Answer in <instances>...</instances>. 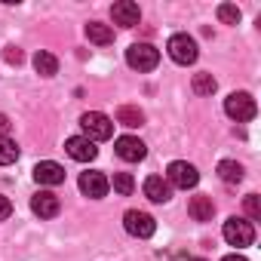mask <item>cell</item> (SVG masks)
Wrapping results in <instances>:
<instances>
[{
    "instance_id": "obj_1",
    "label": "cell",
    "mask_w": 261,
    "mask_h": 261,
    "mask_svg": "<svg viewBox=\"0 0 261 261\" xmlns=\"http://www.w3.org/2000/svg\"><path fill=\"white\" fill-rule=\"evenodd\" d=\"M80 126H83V133L89 142H108L114 136V120L101 111H86L80 117Z\"/></svg>"
},
{
    "instance_id": "obj_2",
    "label": "cell",
    "mask_w": 261,
    "mask_h": 261,
    "mask_svg": "<svg viewBox=\"0 0 261 261\" xmlns=\"http://www.w3.org/2000/svg\"><path fill=\"white\" fill-rule=\"evenodd\" d=\"M166 53H169V59H172L175 65H194L197 56H200L197 40H194L191 34H172L169 43H166Z\"/></svg>"
},
{
    "instance_id": "obj_3",
    "label": "cell",
    "mask_w": 261,
    "mask_h": 261,
    "mask_svg": "<svg viewBox=\"0 0 261 261\" xmlns=\"http://www.w3.org/2000/svg\"><path fill=\"white\" fill-rule=\"evenodd\" d=\"M126 65L136 71H154L160 65V49L151 43H133L126 49Z\"/></svg>"
},
{
    "instance_id": "obj_4",
    "label": "cell",
    "mask_w": 261,
    "mask_h": 261,
    "mask_svg": "<svg viewBox=\"0 0 261 261\" xmlns=\"http://www.w3.org/2000/svg\"><path fill=\"white\" fill-rule=\"evenodd\" d=\"M224 114L230 120H237V123H246V120H252L258 114V105H255V98L249 92H230L224 98Z\"/></svg>"
},
{
    "instance_id": "obj_5",
    "label": "cell",
    "mask_w": 261,
    "mask_h": 261,
    "mask_svg": "<svg viewBox=\"0 0 261 261\" xmlns=\"http://www.w3.org/2000/svg\"><path fill=\"white\" fill-rule=\"evenodd\" d=\"M224 240L230 243V246H237V249H243V246H252L255 243V227H252V221H246V218H227L224 221Z\"/></svg>"
},
{
    "instance_id": "obj_6",
    "label": "cell",
    "mask_w": 261,
    "mask_h": 261,
    "mask_svg": "<svg viewBox=\"0 0 261 261\" xmlns=\"http://www.w3.org/2000/svg\"><path fill=\"white\" fill-rule=\"evenodd\" d=\"M123 227H126V233H129V237L148 240V237H154V230H157V221H154V218H151L148 212L129 209V212L123 215Z\"/></svg>"
},
{
    "instance_id": "obj_7",
    "label": "cell",
    "mask_w": 261,
    "mask_h": 261,
    "mask_svg": "<svg viewBox=\"0 0 261 261\" xmlns=\"http://www.w3.org/2000/svg\"><path fill=\"white\" fill-rule=\"evenodd\" d=\"M166 181H169V188L191 191V188H197V181H200V172H197L191 163H185V160H175V163H169V169H166Z\"/></svg>"
},
{
    "instance_id": "obj_8",
    "label": "cell",
    "mask_w": 261,
    "mask_h": 261,
    "mask_svg": "<svg viewBox=\"0 0 261 261\" xmlns=\"http://www.w3.org/2000/svg\"><path fill=\"white\" fill-rule=\"evenodd\" d=\"M114 151H117V157H120V160H126V163H139V160H145V157H148L145 142H142V139H136V136H120V139L114 142Z\"/></svg>"
},
{
    "instance_id": "obj_9",
    "label": "cell",
    "mask_w": 261,
    "mask_h": 261,
    "mask_svg": "<svg viewBox=\"0 0 261 261\" xmlns=\"http://www.w3.org/2000/svg\"><path fill=\"white\" fill-rule=\"evenodd\" d=\"M111 16L120 28H136L142 22V10L139 4H133V0H117V4L111 7Z\"/></svg>"
},
{
    "instance_id": "obj_10",
    "label": "cell",
    "mask_w": 261,
    "mask_h": 261,
    "mask_svg": "<svg viewBox=\"0 0 261 261\" xmlns=\"http://www.w3.org/2000/svg\"><path fill=\"white\" fill-rule=\"evenodd\" d=\"M65 151H68V157L77 160V163H89V160H95V154H98L95 142H89L86 136H71V139L65 142Z\"/></svg>"
},
{
    "instance_id": "obj_11",
    "label": "cell",
    "mask_w": 261,
    "mask_h": 261,
    "mask_svg": "<svg viewBox=\"0 0 261 261\" xmlns=\"http://www.w3.org/2000/svg\"><path fill=\"white\" fill-rule=\"evenodd\" d=\"M34 178H37V185L56 188V185L65 181V166H59L56 160H40V163L34 166Z\"/></svg>"
},
{
    "instance_id": "obj_12",
    "label": "cell",
    "mask_w": 261,
    "mask_h": 261,
    "mask_svg": "<svg viewBox=\"0 0 261 261\" xmlns=\"http://www.w3.org/2000/svg\"><path fill=\"white\" fill-rule=\"evenodd\" d=\"M108 188H111V181H108L101 172H83V175H80V191H83L89 200H101V197L108 194Z\"/></svg>"
},
{
    "instance_id": "obj_13",
    "label": "cell",
    "mask_w": 261,
    "mask_h": 261,
    "mask_svg": "<svg viewBox=\"0 0 261 261\" xmlns=\"http://www.w3.org/2000/svg\"><path fill=\"white\" fill-rule=\"evenodd\" d=\"M31 209H34V215H40V218H56V215H59V197H56L53 191H37V194L31 197Z\"/></svg>"
},
{
    "instance_id": "obj_14",
    "label": "cell",
    "mask_w": 261,
    "mask_h": 261,
    "mask_svg": "<svg viewBox=\"0 0 261 261\" xmlns=\"http://www.w3.org/2000/svg\"><path fill=\"white\" fill-rule=\"evenodd\" d=\"M145 197L151 203H166L172 197V188L163 175H151V178H145Z\"/></svg>"
},
{
    "instance_id": "obj_15",
    "label": "cell",
    "mask_w": 261,
    "mask_h": 261,
    "mask_svg": "<svg viewBox=\"0 0 261 261\" xmlns=\"http://www.w3.org/2000/svg\"><path fill=\"white\" fill-rule=\"evenodd\" d=\"M188 212H191V218L194 221H212V215H215V203H212V197H191V203H188Z\"/></svg>"
},
{
    "instance_id": "obj_16",
    "label": "cell",
    "mask_w": 261,
    "mask_h": 261,
    "mask_svg": "<svg viewBox=\"0 0 261 261\" xmlns=\"http://www.w3.org/2000/svg\"><path fill=\"white\" fill-rule=\"evenodd\" d=\"M86 37L92 43H98V46H108V43H114V28L111 25H101V22H89L86 25Z\"/></svg>"
},
{
    "instance_id": "obj_17",
    "label": "cell",
    "mask_w": 261,
    "mask_h": 261,
    "mask_svg": "<svg viewBox=\"0 0 261 261\" xmlns=\"http://www.w3.org/2000/svg\"><path fill=\"white\" fill-rule=\"evenodd\" d=\"M34 68H37V74L40 77H53V74H59V59L53 56V53H37L34 56Z\"/></svg>"
},
{
    "instance_id": "obj_18",
    "label": "cell",
    "mask_w": 261,
    "mask_h": 261,
    "mask_svg": "<svg viewBox=\"0 0 261 261\" xmlns=\"http://www.w3.org/2000/svg\"><path fill=\"white\" fill-rule=\"evenodd\" d=\"M218 178L224 185H237V181H243V166L237 160H221L218 163Z\"/></svg>"
},
{
    "instance_id": "obj_19",
    "label": "cell",
    "mask_w": 261,
    "mask_h": 261,
    "mask_svg": "<svg viewBox=\"0 0 261 261\" xmlns=\"http://www.w3.org/2000/svg\"><path fill=\"white\" fill-rule=\"evenodd\" d=\"M117 123H120V126H129V129H136V126L145 123V114H142L139 108L123 105V108H117Z\"/></svg>"
},
{
    "instance_id": "obj_20",
    "label": "cell",
    "mask_w": 261,
    "mask_h": 261,
    "mask_svg": "<svg viewBox=\"0 0 261 261\" xmlns=\"http://www.w3.org/2000/svg\"><path fill=\"white\" fill-rule=\"evenodd\" d=\"M19 160V145L10 136H0V166H10Z\"/></svg>"
},
{
    "instance_id": "obj_21",
    "label": "cell",
    "mask_w": 261,
    "mask_h": 261,
    "mask_svg": "<svg viewBox=\"0 0 261 261\" xmlns=\"http://www.w3.org/2000/svg\"><path fill=\"white\" fill-rule=\"evenodd\" d=\"M114 191L123 194V197H129V194L136 191V178L129 175V172H114Z\"/></svg>"
},
{
    "instance_id": "obj_22",
    "label": "cell",
    "mask_w": 261,
    "mask_h": 261,
    "mask_svg": "<svg viewBox=\"0 0 261 261\" xmlns=\"http://www.w3.org/2000/svg\"><path fill=\"white\" fill-rule=\"evenodd\" d=\"M215 77L212 74H194V92L197 95H212L215 92Z\"/></svg>"
},
{
    "instance_id": "obj_23",
    "label": "cell",
    "mask_w": 261,
    "mask_h": 261,
    "mask_svg": "<svg viewBox=\"0 0 261 261\" xmlns=\"http://www.w3.org/2000/svg\"><path fill=\"white\" fill-rule=\"evenodd\" d=\"M218 19H221L224 25H237V22H240V7H233V4H221V7H218Z\"/></svg>"
},
{
    "instance_id": "obj_24",
    "label": "cell",
    "mask_w": 261,
    "mask_h": 261,
    "mask_svg": "<svg viewBox=\"0 0 261 261\" xmlns=\"http://www.w3.org/2000/svg\"><path fill=\"white\" fill-rule=\"evenodd\" d=\"M243 206H246V215H249L252 221L261 218V200H258V194H249V197L243 200Z\"/></svg>"
},
{
    "instance_id": "obj_25",
    "label": "cell",
    "mask_w": 261,
    "mask_h": 261,
    "mask_svg": "<svg viewBox=\"0 0 261 261\" xmlns=\"http://www.w3.org/2000/svg\"><path fill=\"white\" fill-rule=\"evenodd\" d=\"M10 215H13V203H10V197L0 194V221H7Z\"/></svg>"
},
{
    "instance_id": "obj_26",
    "label": "cell",
    "mask_w": 261,
    "mask_h": 261,
    "mask_svg": "<svg viewBox=\"0 0 261 261\" xmlns=\"http://www.w3.org/2000/svg\"><path fill=\"white\" fill-rule=\"evenodd\" d=\"M4 56H7V62H10V65H19V62H22V53H19L16 46H10V49H7Z\"/></svg>"
},
{
    "instance_id": "obj_27",
    "label": "cell",
    "mask_w": 261,
    "mask_h": 261,
    "mask_svg": "<svg viewBox=\"0 0 261 261\" xmlns=\"http://www.w3.org/2000/svg\"><path fill=\"white\" fill-rule=\"evenodd\" d=\"M7 129H10V117L0 114V136H7Z\"/></svg>"
},
{
    "instance_id": "obj_28",
    "label": "cell",
    "mask_w": 261,
    "mask_h": 261,
    "mask_svg": "<svg viewBox=\"0 0 261 261\" xmlns=\"http://www.w3.org/2000/svg\"><path fill=\"white\" fill-rule=\"evenodd\" d=\"M221 261H249V258H243V255H224Z\"/></svg>"
},
{
    "instance_id": "obj_29",
    "label": "cell",
    "mask_w": 261,
    "mask_h": 261,
    "mask_svg": "<svg viewBox=\"0 0 261 261\" xmlns=\"http://www.w3.org/2000/svg\"><path fill=\"white\" fill-rule=\"evenodd\" d=\"M188 261H206V258H188Z\"/></svg>"
}]
</instances>
